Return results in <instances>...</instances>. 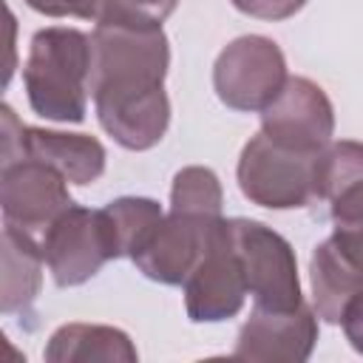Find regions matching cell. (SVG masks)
Wrapping results in <instances>:
<instances>
[{
	"instance_id": "3",
	"label": "cell",
	"mask_w": 363,
	"mask_h": 363,
	"mask_svg": "<svg viewBox=\"0 0 363 363\" xmlns=\"http://www.w3.org/2000/svg\"><path fill=\"white\" fill-rule=\"evenodd\" d=\"M318 153H301L272 142L264 130L255 133L235 167L244 199L267 210H295L318 204Z\"/></svg>"
},
{
	"instance_id": "6",
	"label": "cell",
	"mask_w": 363,
	"mask_h": 363,
	"mask_svg": "<svg viewBox=\"0 0 363 363\" xmlns=\"http://www.w3.org/2000/svg\"><path fill=\"white\" fill-rule=\"evenodd\" d=\"M0 164L20 156H31L51 164L71 184H94L105 173L108 153L96 136L28 128L14 116L9 105L0 108Z\"/></svg>"
},
{
	"instance_id": "1",
	"label": "cell",
	"mask_w": 363,
	"mask_h": 363,
	"mask_svg": "<svg viewBox=\"0 0 363 363\" xmlns=\"http://www.w3.org/2000/svg\"><path fill=\"white\" fill-rule=\"evenodd\" d=\"M167 68L170 43L162 26H96L91 31L88 91L102 130L125 150H150L164 139Z\"/></svg>"
},
{
	"instance_id": "11",
	"label": "cell",
	"mask_w": 363,
	"mask_h": 363,
	"mask_svg": "<svg viewBox=\"0 0 363 363\" xmlns=\"http://www.w3.org/2000/svg\"><path fill=\"white\" fill-rule=\"evenodd\" d=\"M261 130L284 147L318 153L335 133L332 99L309 77H289L281 94L261 111Z\"/></svg>"
},
{
	"instance_id": "20",
	"label": "cell",
	"mask_w": 363,
	"mask_h": 363,
	"mask_svg": "<svg viewBox=\"0 0 363 363\" xmlns=\"http://www.w3.org/2000/svg\"><path fill=\"white\" fill-rule=\"evenodd\" d=\"M179 0H99L96 26H142L156 28L173 11Z\"/></svg>"
},
{
	"instance_id": "2",
	"label": "cell",
	"mask_w": 363,
	"mask_h": 363,
	"mask_svg": "<svg viewBox=\"0 0 363 363\" xmlns=\"http://www.w3.org/2000/svg\"><path fill=\"white\" fill-rule=\"evenodd\" d=\"M91 34L68 26H48L31 37L23 65V85L37 116L51 122H82L88 111Z\"/></svg>"
},
{
	"instance_id": "14",
	"label": "cell",
	"mask_w": 363,
	"mask_h": 363,
	"mask_svg": "<svg viewBox=\"0 0 363 363\" xmlns=\"http://www.w3.org/2000/svg\"><path fill=\"white\" fill-rule=\"evenodd\" d=\"M312 306L320 320L337 326L343 306L363 292V267L346 258L332 238L320 241L309 258Z\"/></svg>"
},
{
	"instance_id": "15",
	"label": "cell",
	"mask_w": 363,
	"mask_h": 363,
	"mask_svg": "<svg viewBox=\"0 0 363 363\" xmlns=\"http://www.w3.org/2000/svg\"><path fill=\"white\" fill-rule=\"evenodd\" d=\"M43 261V247L34 241V233L3 224V315H26L31 309L40 295Z\"/></svg>"
},
{
	"instance_id": "13",
	"label": "cell",
	"mask_w": 363,
	"mask_h": 363,
	"mask_svg": "<svg viewBox=\"0 0 363 363\" xmlns=\"http://www.w3.org/2000/svg\"><path fill=\"white\" fill-rule=\"evenodd\" d=\"M48 363H136L139 352L128 332L105 323H62L45 343Z\"/></svg>"
},
{
	"instance_id": "23",
	"label": "cell",
	"mask_w": 363,
	"mask_h": 363,
	"mask_svg": "<svg viewBox=\"0 0 363 363\" xmlns=\"http://www.w3.org/2000/svg\"><path fill=\"white\" fill-rule=\"evenodd\" d=\"M340 326H343V335H346L349 346H352L357 354H363V292L354 295V298L343 306V312H340Z\"/></svg>"
},
{
	"instance_id": "9",
	"label": "cell",
	"mask_w": 363,
	"mask_h": 363,
	"mask_svg": "<svg viewBox=\"0 0 363 363\" xmlns=\"http://www.w3.org/2000/svg\"><path fill=\"white\" fill-rule=\"evenodd\" d=\"M43 258L57 286H79L91 281L111 258L102 213L71 204L43 230Z\"/></svg>"
},
{
	"instance_id": "10",
	"label": "cell",
	"mask_w": 363,
	"mask_h": 363,
	"mask_svg": "<svg viewBox=\"0 0 363 363\" xmlns=\"http://www.w3.org/2000/svg\"><path fill=\"white\" fill-rule=\"evenodd\" d=\"M71 204L68 182L51 164L31 156L0 164V210L6 224L43 233Z\"/></svg>"
},
{
	"instance_id": "4",
	"label": "cell",
	"mask_w": 363,
	"mask_h": 363,
	"mask_svg": "<svg viewBox=\"0 0 363 363\" xmlns=\"http://www.w3.org/2000/svg\"><path fill=\"white\" fill-rule=\"evenodd\" d=\"M235 252L241 258L247 292L252 306L261 309H295L303 303L298 258L292 244L255 218H230Z\"/></svg>"
},
{
	"instance_id": "17",
	"label": "cell",
	"mask_w": 363,
	"mask_h": 363,
	"mask_svg": "<svg viewBox=\"0 0 363 363\" xmlns=\"http://www.w3.org/2000/svg\"><path fill=\"white\" fill-rule=\"evenodd\" d=\"M357 179H363V142H329L318 159V201H332Z\"/></svg>"
},
{
	"instance_id": "16",
	"label": "cell",
	"mask_w": 363,
	"mask_h": 363,
	"mask_svg": "<svg viewBox=\"0 0 363 363\" xmlns=\"http://www.w3.org/2000/svg\"><path fill=\"white\" fill-rule=\"evenodd\" d=\"M105 235L111 244V258H133L142 241L164 218V210L156 199L147 196H122L108 201L102 210Z\"/></svg>"
},
{
	"instance_id": "19",
	"label": "cell",
	"mask_w": 363,
	"mask_h": 363,
	"mask_svg": "<svg viewBox=\"0 0 363 363\" xmlns=\"http://www.w3.org/2000/svg\"><path fill=\"white\" fill-rule=\"evenodd\" d=\"M221 204H224V190H221L218 176L210 167L190 164V167H182L173 176L170 207L207 213V216H221Z\"/></svg>"
},
{
	"instance_id": "5",
	"label": "cell",
	"mask_w": 363,
	"mask_h": 363,
	"mask_svg": "<svg viewBox=\"0 0 363 363\" xmlns=\"http://www.w3.org/2000/svg\"><path fill=\"white\" fill-rule=\"evenodd\" d=\"M286 60L275 40L264 34L235 37L213 65L216 96L241 113H261L286 85Z\"/></svg>"
},
{
	"instance_id": "8",
	"label": "cell",
	"mask_w": 363,
	"mask_h": 363,
	"mask_svg": "<svg viewBox=\"0 0 363 363\" xmlns=\"http://www.w3.org/2000/svg\"><path fill=\"white\" fill-rule=\"evenodd\" d=\"M221 218L224 216L170 207V213H164V218L153 227L130 261L145 278L164 286H182L204 255Z\"/></svg>"
},
{
	"instance_id": "12",
	"label": "cell",
	"mask_w": 363,
	"mask_h": 363,
	"mask_svg": "<svg viewBox=\"0 0 363 363\" xmlns=\"http://www.w3.org/2000/svg\"><path fill=\"white\" fill-rule=\"evenodd\" d=\"M318 343V312L306 301L295 309L252 306L241 323L233 357L238 360H306Z\"/></svg>"
},
{
	"instance_id": "22",
	"label": "cell",
	"mask_w": 363,
	"mask_h": 363,
	"mask_svg": "<svg viewBox=\"0 0 363 363\" xmlns=\"http://www.w3.org/2000/svg\"><path fill=\"white\" fill-rule=\"evenodd\" d=\"M28 9L45 14V17H79V20H96L99 0H23Z\"/></svg>"
},
{
	"instance_id": "21",
	"label": "cell",
	"mask_w": 363,
	"mask_h": 363,
	"mask_svg": "<svg viewBox=\"0 0 363 363\" xmlns=\"http://www.w3.org/2000/svg\"><path fill=\"white\" fill-rule=\"evenodd\" d=\"M241 14L247 17H258V20H286L295 17L306 0H230Z\"/></svg>"
},
{
	"instance_id": "7",
	"label": "cell",
	"mask_w": 363,
	"mask_h": 363,
	"mask_svg": "<svg viewBox=\"0 0 363 363\" xmlns=\"http://www.w3.org/2000/svg\"><path fill=\"white\" fill-rule=\"evenodd\" d=\"M184 309L193 323H221L241 312L247 292L241 258L233 244L230 218H221L204 255L182 284Z\"/></svg>"
},
{
	"instance_id": "18",
	"label": "cell",
	"mask_w": 363,
	"mask_h": 363,
	"mask_svg": "<svg viewBox=\"0 0 363 363\" xmlns=\"http://www.w3.org/2000/svg\"><path fill=\"white\" fill-rule=\"evenodd\" d=\"M329 216L335 227L329 238L346 258L363 267V179H357L329 201Z\"/></svg>"
}]
</instances>
